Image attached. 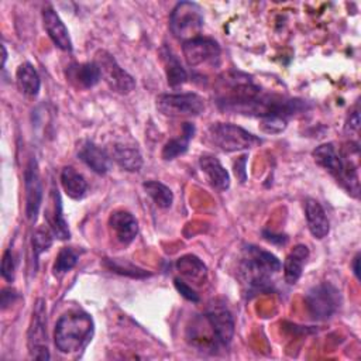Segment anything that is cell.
I'll use <instances>...</instances> for the list:
<instances>
[{
    "label": "cell",
    "instance_id": "cell-1",
    "mask_svg": "<svg viewBox=\"0 0 361 361\" xmlns=\"http://www.w3.org/2000/svg\"><path fill=\"white\" fill-rule=\"evenodd\" d=\"M216 103L226 113L268 118L288 117L306 110V102L265 93L244 73L223 75L217 89Z\"/></svg>",
    "mask_w": 361,
    "mask_h": 361
},
{
    "label": "cell",
    "instance_id": "cell-2",
    "mask_svg": "<svg viewBox=\"0 0 361 361\" xmlns=\"http://www.w3.org/2000/svg\"><path fill=\"white\" fill-rule=\"evenodd\" d=\"M282 268V262L269 251L257 245H247L238 262V276L247 285L250 293L269 288L274 274Z\"/></svg>",
    "mask_w": 361,
    "mask_h": 361
},
{
    "label": "cell",
    "instance_id": "cell-3",
    "mask_svg": "<svg viewBox=\"0 0 361 361\" xmlns=\"http://www.w3.org/2000/svg\"><path fill=\"white\" fill-rule=\"evenodd\" d=\"M313 158L317 165L334 176V179L347 190V193H350L353 197H358V166L351 158V147L337 152L334 144H322L313 151Z\"/></svg>",
    "mask_w": 361,
    "mask_h": 361
},
{
    "label": "cell",
    "instance_id": "cell-4",
    "mask_svg": "<svg viewBox=\"0 0 361 361\" xmlns=\"http://www.w3.org/2000/svg\"><path fill=\"white\" fill-rule=\"evenodd\" d=\"M94 323L90 314L82 310H72L59 317L55 324L54 341L61 353L82 350L92 338Z\"/></svg>",
    "mask_w": 361,
    "mask_h": 361
},
{
    "label": "cell",
    "instance_id": "cell-5",
    "mask_svg": "<svg viewBox=\"0 0 361 361\" xmlns=\"http://www.w3.org/2000/svg\"><path fill=\"white\" fill-rule=\"evenodd\" d=\"M206 141L223 152L250 149L261 144V138L231 123H213L206 133Z\"/></svg>",
    "mask_w": 361,
    "mask_h": 361
},
{
    "label": "cell",
    "instance_id": "cell-6",
    "mask_svg": "<svg viewBox=\"0 0 361 361\" xmlns=\"http://www.w3.org/2000/svg\"><path fill=\"white\" fill-rule=\"evenodd\" d=\"M169 28L183 42L200 35L203 28L202 8L192 1H180L171 11Z\"/></svg>",
    "mask_w": 361,
    "mask_h": 361
},
{
    "label": "cell",
    "instance_id": "cell-7",
    "mask_svg": "<svg viewBox=\"0 0 361 361\" xmlns=\"http://www.w3.org/2000/svg\"><path fill=\"white\" fill-rule=\"evenodd\" d=\"M340 290L329 282L313 286L305 296L306 309L314 320H326L331 317L340 307Z\"/></svg>",
    "mask_w": 361,
    "mask_h": 361
},
{
    "label": "cell",
    "instance_id": "cell-8",
    "mask_svg": "<svg viewBox=\"0 0 361 361\" xmlns=\"http://www.w3.org/2000/svg\"><path fill=\"white\" fill-rule=\"evenodd\" d=\"M157 109L168 117H196L204 110V100L197 93H164L157 97Z\"/></svg>",
    "mask_w": 361,
    "mask_h": 361
},
{
    "label": "cell",
    "instance_id": "cell-9",
    "mask_svg": "<svg viewBox=\"0 0 361 361\" xmlns=\"http://www.w3.org/2000/svg\"><path fill=\"white\" fill-rule=\"evenodd\" d=\"M94 56V62L100 69L102 79L113 92L128 94L135 87V79L118 65L111 54L102 49L97 51Z\"/></svg>",
    "mask_w": 361,
    "mask_h": 361
},
{
    "label": "cell",
    "instance_id": "cell-10",
    "mask_svg": "<svg viewBox=\"0 0 361 361\" xmlns=\"http://www.w3.org/2000/svg\"><path fill=\"white\" fill-rule=\"evenodd\" d=\"M30 357L34 360H49L47 336V309L44 299H38L32 309V316L27 334Z\"/></svg>",
    "mask_w": 361,
    "mask_h": 361
},
{
    "label": "cell",
    "instance_id": "cell-11",
    "mask_svg": "<svg viewBox=\"0 0 361 361\" xmlns=\"http://www.w3.org/2000/svg\"><path fill=\"white\" fill-rule=\"evenodd\" d=\"M182 52L190 68L200 65H217L220 59V45L209 37H196L183 42Z\"/></svg>",
    "mask_w": 361,
    "mask_h": 361
},
{
    "label": "cell",
    "instance_id": "cell-12",
    "mask_svg": "<svg viewBox=\"0 0 361 361\" xmlns=\"http://www.w3.org/2000/svg\"><path fill=\"white\" fill-rule=\"evenodd\" d=\"M25 186V214L30 221H35L42 203V185L38 171V164L31 158L24 169Z\"/></svg>",
    "mask_w": 361,
    "mask_h": 361
},
{
    "label": "cell",
    "instance_id": "cell-13",
    "mask_svg": "<svg viewBox=\"0 0 361 361\" xmlns=\"http://www.w3.org/2000/svg\"><path fill=\"white\" fill-rule=\"evenodd\" d=\"M217 345H227L234 336V320L226 306L214 305L203 316Z\"/></svg>",
    "mask_w": 361,
    "mask_h": 361
},
{
    "label": "cell",
    "instance_id": "cell-14",
    "mask_svg": "<svg viewBox=\"0 0 361 361\" xmlns=\"http://www.w3.org/2000/svg\"><path fill=\"white\" fill-rule=\"evenodd\" d=\"M78 157L85 165L99 175L107 173L111 168V155L90 140H85L79 144Z\"/></svg>",
    "mask_w": 361,
    "mask_h": 361
},
{
    "label": "cell",
    "instance_id": "cell-15",
    "mask_svg": "<svg viewBox=\"0 0 361 361\" xmlns=\"http://www.w3.org/2000/svg\"><path fill=\"white\" fill-rule=\"evenodd\" d=\"M109 227L116 240L124 245L134 241L138 234V221L127 210H114L109 217Z\"/></svg>",
    "mask_w": 361,
    "mask_h": 361
},
{
    "label": "cell",
    "instance_id": "cell-16",
    "mask_svg": "<svg viewBox=\"0 0 361 361\" xmlns=\"http://www.w3.org/2000/svg\"><path fill=\"white\" fill-rule=\"evenodd\" d=\"M42 21L51 41L62 51H72V39L69 31L52 7H45L42 10Z\"/></svg>",
    "mask_w": 361,
    "mask_h": 361
},
{
    "label": "cell",
    "instance_id": "cell-17",
    "mask_svg": "<svg viewBox=\"0 0 361 361\" xmlns=\"http://www.w3.org/2000/svg\"><path fill=\"white\" fill-rule=\"evenodd\" d=\"M68 80L78 89H90L102 79L100 69L96 62L72 63L66 69Z\"/></svg>",
    "mask_w": 361,
    "mask_h": 361
},
{
    "label": "cell",
    "instance_id": "cell-18",
    "mask_svg": "<svg viewBox=\"0 0 361 361\" xmlns=\"http://www.w3.org/2000/svg\"><path fill=\"white\" fill-rule=\"evenodd\" d=\"M305 214L310 234L317 240L324 238L330 231V223L323 206L316 199H307L305 203Z\"/></svg>",
    "mask_w": 361,
    "mask_h": 361
},
{
    "label": "cell",
    "instance_id": "cell-19",
    "mask_svg": "<svg viewBox=\"0 0 361 361\" xmlns=\"http://www.w3.org/2000/svg\"><path fill=\"white\" fill-rule=\"evenodd\" d=\"M202 172L206 175L207 182L217 190H226L230 188V173L221 165V162L213 155H202L199 158Z\"/></svg>",
    "mask_w": 361,
    "mask_h": 361
},
{
    "label": "cell",
    "instance_id": "cell-20",
    "mask_svg": "<svg viewBox=\"0 0 361 361\" xmlns=\"http://www.w3.org/2000/svg\"><path fill=\"white\" fill-rule=\"evenodd\" d=\"M51 209L47 212L45 217L48 221V227L51 228L52 234L59 238V240H68L71 237V231L68 227V223L63 217V212H62V200L59 196V192L55 186H52L51 189Z\"/></svg>",
    "mask_w": 361,
    "mask_h": 361
},
{
    "label": "cell",
    "instance_id": "cell-21",
    "mask_svg": "<svg viewBox=\"0 0 361 361\" xmlns=\"http://www.w3.org/2000/svg\"><path fill=\"white\" fill-rule=\"evenodd\" d=\"M309 258V248L303 244L295 245L283 261V278L289 285H295L302 276L303 265Z\"/></svg>",
    "mask_w": 361,
    "mask_h": 361
},
{
    "label": "cell",
    "instance_id": "cell-22",
    "mask_svg": "<svg viewBox=\"0 0 361 361\" xmlns=\"http://www.w3.org/2000/svg\"><path fill=\"white\" fill-rule=\"evenodd\" d=\"M16 83L18 90L28 96L35 97L41 89V79L32 63L24 62L16 71Z\"/></svg>",
    "mask_w": 361,
    "mask_h": 361
},
{
    "label": "cell",
    "instance_id": "cell-23",
    "mask_svg": "<svg viewBox=\"0 0 361 361\" xmlns=\"http://www.w3.org/2000/svg\"><path fill=\"white\" fill-rule=\"evenodd\" d=\"M61 185L65 193L73 200H80L86 196L87 182L83 175L72 166H65L61 171Z\"/></svg>",
    "mask_w": 361,
    "mask_h": 361
},
{
    "label": "cell",
    "instance_id": "cell-24",
    "mask_svg": "<svg viewBox=\"0 0 361 361\" xmlns=\"http://www.w3.org/2000/svg\"><path fill=\"white\" fill-rule=\"evenodd\" d=\"M111 159H114L123 169L128 172H137L142 166V157L134 147L116 144L111 149Z\"/></svg>",
    "mask_w": 361,
    "mask_h": 361
},
{
    "label": "cell",
    "instance_id": "cell-25",
    "mask_svg": "<svg viewBox=\"0 0 361 361\" xmlns=\"http://www.w3.org/2000/svg\"><path fill=\"white\" fill-rule=\"evenodd\" d=\"M195 134V126L190 123H183L182 135L169 140L162 148V158L165 161L175 159L176 157L185 154L189 147V141Z\"/></svg>",
    "mask_w": 361,
    "mask_h": 361
},
{
    "label": "cell",
    "instance_id": "cell-26",
    "mask_svg": "<svg viewBox=\"0 0 361 361\" xmlns=\"http://www.w3.org/2000/svg\"><path fill=\"white\" fill-rule=\"evenodd\" d=\"M176 268L185 278H188L196 283H202L207 275V269H206L204 264L197 257H195L192 254L180 257L176 261Z\"/></svg>",
    "mask_w": 361,
    "mask_h": 361
},
{
    "label": "cell",
    "instance_id": "cell-27",
    "mask_svg": "<svg viewBox=\"0 0 361 361\" xmlns=\"http://www.w3.org/2000/svg\"><path fill=\"white\" fill-rule=\"evenodd\" d=\"M164 63H165V72H166V80L171 87H178L183 85L188 80V72L180 65L179 59L173 55V52L168 48L164 49Z\"/></svg>",
    "mask_w": 361,
    "mask_h": 361
},
{
    "label": "cell",
    "instance_id": "cell-28",
    "mask_svg": "<svg viewBox=\"0 0 361 361\" xmlns=\"http://www.w3.org/2000/svg\"><path fill=\"white\" fill-rule=\"evenodd\" d=\"M144 190L154 200V203L161 209H168L172 206L173 193L172 190L158 180H147L144 182Z\"/></svg>",
    "mask_w": 361,
    "mask_h": 361
},
{
    "label": "cell",
    "instance_id": "cell-29",
    "mask_svg": "<svg viewBox=\"0 0 361 361\" xmlns=\"http://www.w3.org/2000/svg\"><path fill=\"white\" fill-rule=\"evenodd\" d=\"M104 265L111 272H116V274H120V275H126V276H131V278H145V276L149 275V272H147L145 269H141L137 265H134V264H131L128 261L120 259V258H114V259L106 258L104 259Z\"/></svg>",
    "mask_w": 361,
    "mask_h": 361
},
{
    "label": "cell",
    "instance_id": "cell-30",
    "mask_svg": "<svg viewBox=\"0 0 361 361\" xmlns=\"http://www.w3.org/2000/svg\"><path fill=\"white\" fill-rule=\"evenodd\" d=\"M76 264H78V254L69 247H62L55 258L52 272L55 276H62L63 274L69 272Z\"/></svg>",
    "mask_w": 361,
    "mask_h": 361
},
{
    "label": "cell",
    "instance_id": "cell-31",
    "mask_svg": "<svg viewBox=\"0 0 361 361\" xmlns=\"http://www.w3.org/2000/svg\"><path fill=\"white\" fill-rule=\"evenodd\" d=\"M55 235L52 234L51 228L48 227H39L35 230L34 235H32V250H34V254L35 257H38L41 252L47 251L51 244H52V238Z\"/></svg>",
    "mask_w": 361,
    "mask_h": 361
},
{
    "label": "cell",
    "instance_id": "cell-32",
    "mask_svg": "<svg viewBox=\"0 0 361 361\" xmlns=\"http://www.w3.org/2000/svg\"><path fill=\"white\" fill-rule=\"evenodd\" d=\"M14 272H16V262H14L13 252L10 250H6L1 258V276L7 282H13Z\"/></svg>",
    "mask_w": 361,
    "mask_h": 361
},
{
    "label": "cell",
    "instance_id": "cell-33",
    "mask_svg": "<svg viewBox=\"0 0 361 361\" xmlns=\"http://www.w3.org/2000/svg\"><path fill=\"white\" fill-rule=\"evenodd\" d=\"M175 288L178 289V292H179L185 299H188V300H190V302H199L197 293L192 289L190 285H188V283L183 282L182 279L175 278Z\"/></svg>",
    "mask_w": 361,
    "mask_h": 361
},
{
    "label": "cell",
    "instance_id": "cell-34",
    "mask_svg": "<svg viewBox=\"0 0 361 361\" xmlns=\"http://www.w3.org/2000/svg\"><path fill=\"white\" fill-rule=\"evenodd\" d=\"M358 127H360V111H358V106H355L354 110L350 111V116L345 121V131L354 133V131H358Z\"/></svg>",
    "mask_w": 361,
    "mask_h": 361
},
{
    "label": "cell",
    "instance_id": "cell-35",
    "mask_svg": "<svg viewBox=\"0 0 361 361\" xmlns=\"http://www.w3.org/2000/svg\"><path fill=\"white\" fill-rule=\"evenodd\" d=\"M16 296H17V293L13 292L11 289H3L1 290V307L6 309L8 305H11V302Z\"/></svg>",
    "mask_w": 361,
    "mask_h": 361
},
{
    "label": "cell",
    "instance_id": "cell-36",
    "mask_svg": "<svg viewBox=\"0 0 361 361\" xmlns=\"http://www.w3.org/2000/svg\"><path fill=\"white\" fill-rule=\"evenodd\" d=\"M245 162H247V157L244 155L243 158V162H241V166H238L237 164H234V168H235V175L240 178L241 182H245L247 179V172H245Z\"/></svg>",
    "mask_w": 361,
    "mask_h": 361
},
{
    "label": "cell",
    "instance_id": "cell-37",
    "mask_svg": "<svg viewBox=\"0 0 361 361\" xmlns=\"http://www.w3.org/2000/svg\"><path fill=\"white\" fill-rule=\"evenodd\" d=\"M358 262H360V254L357 252L355 257H354V259H353V272H354V275H355L357 279H360V267H358Z\"/></svg>",
    "mask_w": 361,
    "mask_h": 361
},
{
    "label": "cell",
    "instance_id": "cell-38",
    "mask_svg": "<svg viewBox=\"0 0 361 361\" xmlns=\"http://www.w3.org/2000/svg\"><path fill=\"white\" fill-rule=\"evenodd\" d=\"M1 49H3V63H1V66L4 68L6 59H7V51H6V47H4V45H1Z\"/></svg>",
    "mask_w": 361,
    "mask_h": 361
}]
</instances>
